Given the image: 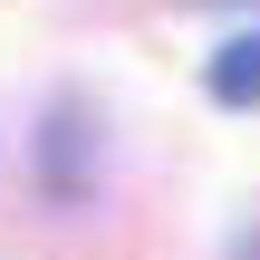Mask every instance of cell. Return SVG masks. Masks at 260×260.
<instances>
[{"label": "cell", "mask_w": 260, "mask_h": 260, "mask_svg": "<svg viewBox=\"0 0 260 260\" xmlns=\"http://www.w3.org/2000/svg\"><path fill=\"white\" fill-rule=\"evenodd\" d=\"M203 87H212V106H260V29L232 39V48L203 68Z\"/></svg>", "instance_id": "obj_1"}]
</instances>
